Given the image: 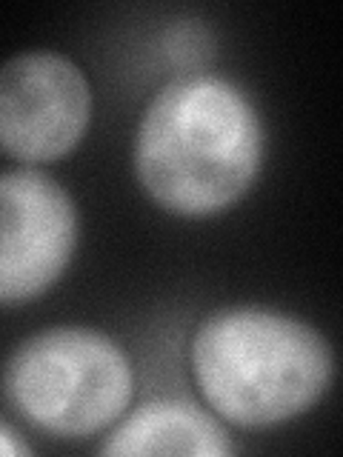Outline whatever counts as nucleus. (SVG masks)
Here are the masks:
<instances>
[{
	"label": "nucleus",
	"instance_id": "obj_1",
	"mask_svg": "<svg viewBox=\"0 0 343 457\" xmlns=\"http://www.w3.org/2000/svg\"><path fill=\"white\" fill-rule=\"evenodd\" d=\"M264 163L249 95L218 75H186L152 97L135 135L138 180L178 218H212L247 195Z\"/></svg>",
	"mask_w": 343,
	"mask_h": 457
},
{
	"label": "nucleus",
	"instance_id": "obj_2",
	"mask_svg": "<svg viewBox=\"0 0 343 457\" xmlns=\"http://www.w3.org/2000/svg\"><path fill=\"white\" fill-rule=\"evenodd\" d=\"M192 375L214 414L243 428L278 426L326 395L329 340L312 323L266 306H226L195 328Z\"/></svg>",
	"mask_w": 343,
	"mask_h": 457
},
{
	"label": "nucleus",
	"instance_id": "obj_3",
	"mask_svg": "<svg viewBox=\"0 0 343 457\" xmlns=\"http://www.w3.org/2000/svg\"><path fill=\"white\" fill-rule=\"evenodd\" d=\"M4 392L40 432L83 440L123 418L135 371L114 337L89 326H52L9 354Z\"/></svg>",
	"mask_w": 343,
	"mask_h": 457
},
{
	"label": "nucleus",
	"instance_id": "obj_4",
	"mask_svg": "<svg viewBox=\"0 0 343 457\" xmlns=\"http://www.w3.org/2000/svg\"><path fill=\"white\" fill-rule=\"evenodd\" d=\"M92 120V86L75 61L32 49L0 66V152L26 166L61 161Z\"/></svg>",
	"mask_w": 343,
	"mask_h": 457
},
{
	"label": "nucleus",
	"instance_id": "obj_5",
	"mask_svg": "<svg viewBox=\"0 0 343 457\" xmlns=\"http://www.w3.org/2000/svg\"><path fill=\"white\" fill-rule=\"evenodd\" d=\"M78 246V206L38 169L0 171V306H21L61 280Z\"/></svg>",
	"mask_w": 343,
	"mask_h": 457
},
{
	"label": "nucleus",
	"instance_id": "obj_6",
	"mask_svg": "<svg viewBox=\"0 0 343 457\" xmlns=\"http://www.w3.org/2000/svg\"><path fill=\"white\" fill-rule=\"evenodd\" d=\"M232 440L226 428L209 411L189 400H149L100 443V454H178V457H221L232 454Z\"/></svg>",
	"mask_w": 343,
	"mask_h": 457
},
{
	"label": "nucleus",
	"instance_id": "obj_7",
	"mask_svg": "<svg viewBox=\"0 0 343 457\" xmlns=\"http://www.w3.org/2000/svg\"><path fill=\"white\" fill-rule=\"evenodd\" d=\"M21 454H32V449L9 426L0 423V457H21Z\"/></svg>",
	"mask_w": 343,
	"mask_h": 457
}]
</instances>
